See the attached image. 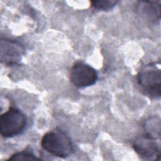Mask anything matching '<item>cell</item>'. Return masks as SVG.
Wrapping results in <instances>:
<instances>
[{
    "label": "cell",
    "instance_id": "1",
    "mask_svg": "<svg viewBox=\"0 0 161 161\" xmlns=\"http://www.w3.org/2000/svg\"><path fill=\"white\" fill-rule=\"evenodd\" d=\"M41 146L48 153L60 158L69 157L73 151L70 138L57 128L43 135L41 140Z\"/></svg>",
    "mask_w": 161,
    "mask_h": 161
},
{
    "label": "cell",
    "instance_id": "9",
    "mask_svg": "<svg viewBox=\"0 0 161 161\" xmlns=\"http://www.w3.org/2000/svg\"><path fill=\"white\" fill-rule=\"evenodd\" d=\"M92 8L94 9L107 11L111 9L118 3V1L115 0H98V1H91Z\"/></svg>",
    "mask_w": 161,
    "mask_h": 161
},
{
    "label": "cell",
    "instance_id": "10",
    "mask_svg": "<svg viewBox=\"0 0 161 161\" xmlns=\"http://www.w3.org/2000/svg\"><path fill=\"white\" fill-rule=\"evenodd\" d=\"M40 158L36 157L33 153L27 151H23L14 153L8 158V160L19 161V160H40Z\"/></svg>",
    "mask_w": 161,
    "mask_h": 161
},
{
    "label": "cell",
    "instance_id": "5",
    "mask_svg": "<svg viewBox=\"0 0 161 161\" xmlns=\"http://www.w3.org/2000/svg\"><path fill=\"white\" fill-rule=\"evenodd\" d=\"M69 79L75 87L84 88L96 83L97 74L96 70L90 65L83 62H77L70 69Z\"/></svg>",
    "mask_w": 161,
    "mask_h": 161
},
{
    "label": "cell",
    "instance_id": "7",
    "mask_svg": "<svg viewBox=\"0 0 161 161\" xmlns=\"http://www.w3.org/2000/svg\"><path fill=\"white\" fill-rule=\"evenodd\" d=\"M136 9L138 14L145 19L155 22L160 18V2L154 1H138Z\"/></svg>",
    "mask_w": 161,
    "mask_h": 161
},
{
    "label": "cell",
    "instance_id": "2",
    "mask_svg": "<svg viewBox=\"0 0 161 161\" xmlns=\"http://www.w3.org/2000/svg\"><path fill=\"white\" fill-rule=\"evenodd\" d=\"M138 85L145 94L153 99L161 95V72L156 63H150L143 67L137 74Z\"/></svg>",
    "mask_w": 161,
    "mask_h": 161
},
{
    "label": "cell",
    "instance_id": "4",
    "mask_svg": "<svg viewBox=\"0 0 161 161\" xmlns=\"http://www.w3.org/2000/svg\"><path fill=\"white\" fill-rule=\"evenodd\" d=\"M157 139L146 133L136 138L133 142V148L141 158L158 160L160 158V146Z\"/></svg>",
    "mask_w": 161,
    "mask_h": 161
},
{
    "label": "cell",
    "instance_id": "6",
    "mask_svg": "<svg viewBox=\"0 0 161 161\" xmlns=\"http://www.w3.org/2000/svg\"><path fill=\"white\" fill-rule=\"evenodd\" d=\"M1 61L7 65L18 64L25 53V47L19 42L9 39L1 40Z\"/></svg>",
    "mask_w": 161,
    "mask_h": 161
},
{
    "label": "cell",
    "instance_id": "3",
    "mask_svg": "<svg viewBox=\"0 0 161 161\" xmlns=\"http://www.w3.org/2000/svg\"><path fill=\"white\" fill-rule=\"evenodd\" d=\"M26 118L18 109L10 107L0 116V133L4 138L20 134L25 129Z\"/></svg>",
    "mask_w": 161,
    "mask_h": 161
},
{
    "label": "cell",
    "instance_id": "8",
    "mask_svg": "<svg viewBox=\"0 0 161 161\" xmlns=\"http://www.w3.org/2000/svg\"><path fill=\"white\" fill-rule=\"evenodd\" d=\"M145 130L148 134L153 137L159 138L160 136V121L156 119H151L145 125Z\"/></svg>",
    "mask_w": 161,
    "mask_h": 161
}]
</instances>
